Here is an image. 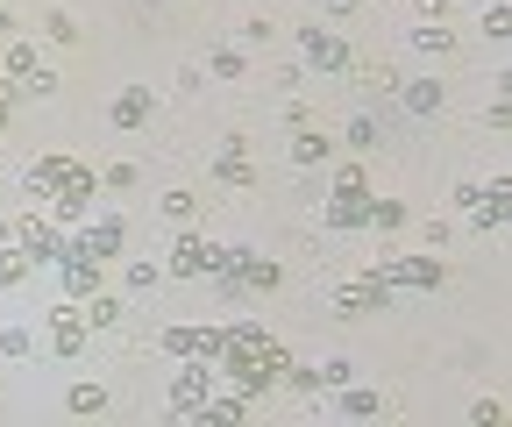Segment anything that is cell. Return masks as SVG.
<instances>
[{
  "label": "cell",
  "mask_w": 512,
  "mask_h": 427,
  "mask_svg": "<svg viewBox=\"0 0 512 427\" xmlns=\"http://www.w3.org/2000/svg\"><path fill=\"white\" fill-rule=\"evenodd\" d=\"M342 413H349V420H377V413H384V399H377L370 385H349V392H342Z\"/></svg>",
  "instance_id": "7402d4cb"
},
{
  "label": "cell",
  "mask_w": 512,
  "mask_h": 427,
  "mask_svg": "<svg viewBox=\"0 0 512 427\" xmlns=\"http://www.w3.org/2000/svg\"><path fill=\"white\" fill-rule=\"evenodd\" d=\"M100 178H107V186H114V193H128V186H136V178H143V164H107Z\"/></svg>",
  "instance_id": "836d02e7"
},
{
  "label": "cell",
  "mask_w": 512,
  "mask_h": 427,
  "mask_svg": "<svg viewBox=\"0 0 512 427\" xmlns=\"http://www.w3.org/2000/svg\"><path fill=\"white\" fill-rule=\"evenodd\" d=\"M242 72H249L242 50H214V79H242Z\"/></svg>",
  "instance_id": "d6a6232c"
},
{
  "label": "cell",
  "mask_w": 512,
  "mask_h": 427,
  "mask_svg": "<svg viewBox=\"0 0 512 427\" xmlns=\"http://www.w3.org/2000/svg\"><path fill=\"white\" fill-rule=\"evenodd\" d=\"M114 129H150V114H157V100L143 93V86H128V93H114Z\"/></svg>",
  "instance_id": "4fadbf2b"
},
{
  "label": "cell",
  "mask_w": 512,
  "mask_h": 427,
  "mask_svg": "<svg viewBox=\"0 0 512 427\" xmlns=\"http://www.w3.org/2000/svg\"><path fill=\"white\" fill-rule=\"evenodd\" d=\"M64 406H72L79 420H93V413H107V392H100V385H72V392H64Z\"/></svg>",
  "instance_id": "d4e9b609"
},
{
  "label": "cell",
  "mask_w": 512,
  "mask_h": 427,
  "mask_svg": "<svg viewBox=\"0 0 512 427\" xmlns=\"http://www.w3.org/2000/svg\"><path fill=\"white\" fill-rule=\"evenodd\" d=\"M15 235H22V257H29V264H57V250H64V235H57L50 221H36V214L15 221Z\"/></svg>",
  "instance_id": "30bf717a"
},
{
  "label": "cell",
  "mask_w": 512,
  "mask_h": 427,
  "mask_svg": "<svg viewBox=\"0 0 512 427\" xmlns=\"http://www.w3.org/2000/svg\"><path fill=\"white\" fill-rule=\"evenodd\" d=\"M299 50H306L313 72H349V57H356L342 36H320V29H299Z\"/></svg>",
  "instance_id": "ba28073f"
},
{
  "label": "cell",
  "mask_w": 512,
  "mask_h": 427,
  "mask_svg": "<svg viewBox=\"0 0 512 427\" xmlns=\"http://www.w3.org/2000/svg\"><path fill=\"white\" fill-rule=\"evenodd\" d=\"M399 93H406V107H413V114H427V121L441 114V86H434V79H413V86H399Z\"/></svg>",
  "instance_id": "44dd1931"
},
{
  "label": "cell",
  "mask_w": 512,
  "mask_h": 427,
  "mask_svg": "<svg viewBox=\"0 0 512 427\" xmlns=\"http://www.w3.org/2000/svg\"><path fill=\"white\" fill-rule=\"evenodd\" d=\"M363 214H370V200H328V214H320V221H328V228H363Z\"/></svg>",
  "instance_id": "ffe728a7"
},
{
  "label": "cell",
  "mask_w": 512,
  "mask_h": 427,
  "mask_svg": "<svg viewBox=\"0 0 512 427\" xmlns=\"http://www.w3.org/2000/svg\"><path fill=\"white\" fill-rule=\"evenodd\" d=\"M356 86H363V93H392V86H399V72H392V65H363V72H356Z\"/></svg>",
  "instance_id": "f546056e"
},
{
  "label": "cell",
  "mask_w": 512,
  "mask_h": 427,
  "mask_svg": "<svg viewBox=\"0 0 512 427\" xmlns=\"http://www.w3.org/2000/svg\"><path fill=\"white\" fill-rule=\"evenodd\" d=\"M128 292H157L164 285V264H150V257H136V264H128V278H121Z\"/></svg>",
  "instance_id": "83f0119b"
},
{
  "label": "cell",
  "mask_w": 512,
  "mask_h": 427,
  "mask_svg": "<svg viewBox=\"0 0 512 427\" xmlns=\"http://www.w3.org/2000/svg\"><path fill=\"white\" fill-rule=\"evenodd\" d=\"M36 57H43L36 43H15V50H0V65H8V79H15L22 93H50V86H57V72H50V65H36Z\"/></svg>",
  "instance_id": "5b68a950"
},
{
  "label": "cell",
  "mask_w": 512,
  "mask_h": 427,
  "mask_svg": "<svg viewBox=\"0 0 512 427\" xmlns=\"http://www.w3.org/2000/svg\"><path fill=\"white\" fill-rule=\"evenodd\" d=\"M335 193H342V200H370V171H363V164H342V171H335Z\"/></svg>",
  "instance_id": "484cf974"
},
{
  "label": "cell",
  "mask_w": 512,
  "mask_h": 427,
  "mask_svg": "<svg viewBox=\"0 0 512 427\" xmlns=\"http://www.w3.org/2000/svg\"><path fill=\"white\" fill-rule=\"evenodd\" d=\"M8 121H15V93H0V129H8Z\"/></svg>",
  "instance_id": "74e56055"
},
{
  "label": "cell",
  "mask_w": 512,
  "mask_h": 427,
  "mask_svg": "<svg viewBox=\"0 0 512 427\" xmlns=\"http://www.w3.org/2000/svg\"><path fill=\"white\" fill-rule=\"evenodd\" d=\"M214 178H221V186H249V178H256V164H249V150H242V136H228V150H221V164H214Z\"/></svg>",
  "instance_id": "ac0fdd59"
},
{
  "label": "cell",
  "mask_w": 512,
  "mask_h": 427,
  "mask_svg": "<svg viewBox=\"0 0 512 427\" xmlns=\"http://www.w3.org/2000/svg\"><path fill=\"white\" fill-rule=\"evenodd\" d=\"M370 278H384V285H413V292H434L441 285V257L427 250V257H384Z\"/></svg>",
  "instance_id": "277c9868"
},
{
  "label": "cell",
  "mask_w": 512,
  "mask_h": 427,
  "mask_svg": "<svg viewBox=\"0 0 512 427\" xmlns=\"http://www.w3.org/2000/svg\"><path fill=\"white\" fill-rule=\"evenodd\" d=\"M192 214H200V193L171 186V193H164V221H192Z\"/></svg>",
  "instance_id": "f1b7e54d"
},
{
  "label": "cell",
  "mask_w": 512,
  "mask_h": 427,
  "mask_svg": "<svg viewBox=\"0 0 512 427\" xmlns=\"http://www.w3.org/2000/svg\"><path fill=\"white\" fill-rule=\"evenodd\" d=\"M200 406H207V363H192V371L171 385V413H178V420H192Z\"/></svg>",
  "instance_id": "5bb4252c"
},
{
  "label": "cell",
  "mask_w": 512,
  "mask_h": 427,
  "mask_svg": "<svg viewBox=\"0 0 512 427\" xmlns=\"http://www.w3.org/2000/svg\"><path fill=\"white\" fill-rule=\"evenodd\" d=\"M221 356H228V363H278V371H285V342L264 335V328H235V335H221Z\"/></svg>",
  "instance_id": "3957f363"
},
{
  "label": "cell",
  "mask_w": 512,
  "mask_h": 427,
  "mask_svg": "<svg viewBox=\"0 0 512 427\" xmlns=\"http://www.w3.org/2000/svg\"><path fill=\"white\" fill-rule=\"evenodd\" d=\"M22 186H29V200H50V193H64V186H93V171H86L79 157H36Z\"/></svg>",
  "instance_id": "7a4b0ae2"
},
{
  "label": "cell",
  "mask_w": 512,
  "mask_h": 427,
  "mask_svg": "<svg viewBox=\"0 0 512 427\" xmlns=\"http://www.w3.org/2000/svg\"><path fill=\"white\" fill-rule=\"evenodd\" d=\"M384 292H392V285H384V278H363V285H342V292L328 299V307H335L342 321H356V314H370V307H384Z\"/></svg>",
  "instance_id": "8fae6325"
},
{
  "label": "cell",
  "mask_w": 512,
  "mask_h": 427,
  "mask_svg": "<svg viewBox=\"0 0 512 427\" xmlns=\"http://www.w3.org/2000/svg\"><path fill=\"white\" fill-rule=\"evenodd\" d=\"M57 285H64V299H72V307L100 292V257L79 250V235H64V250H57Z\"/></svg>",
  "instance_id": "6da1fadb"
},
{
  "label": "cell",
  "mask_w": 512,
  "mask_h": 427,
  "mask_svg": "<svg viewBox=\"0 0 512 427\" xmlns=\"http://www.w3.org/2000/svg\"><path fill=\"white\" fill-rule=\"evenodd\" d=\"M50 349H57V356H79V349H86V321H79V307H57V314H50Z\"/></svg>",
  "instance_id": "9a60e30c"
},
{
  "label": "cell",
  "mask_w": 512,
  "mask_h": 427,
  "mask_svg": "<svg viewBox=\"0 0 512 427\" xmlns=\"http://www.w3.org/2000/svg\"><path fill=\"white\" fill-rule=\"evenodd\" d=\"M79 250H86V257H100V264H107V257H121V250H128V221H121V214L93 221V228L79 235Z\"/></svg>",
  "instance_id": "9c48e42d"
},
{
  "label": "cell",
  "mask_w": 512,
  "mask_h": 427,
  "mask_svg": "<svg viewBox=\"0 0 512 427\" xmlns=\"http://www.w3.org/2000/svg\"><path fill=\"white\" fill-rule=\"evenodd\" d=\"M192 420H214V427H235V420H249V399H242V392H235V399H214V392H207V406L192 413Z\"/></svg>",
  "instance_id": "d6986e66"
},
{
  "label": "cell",
  "mask_w": 512,
  "mask_h": 427,
  "mask_svg": "<svg viewBox=\"0 0 512 427\" xmlns=\"http://www.w3.org/2000/svg\"><path fill=\"white\" fill-rule=\"evenodd\" d=\"M207 250H214V242L185 228V235L171 242V271H178V278H207Z\"/></svg>",
  "instance_id": "7c38bea8"
},
{
  "label": "cell",
  "mask_w": 512,
  "mask_h": 427,
  "mask_svg": "<svg viewBox=\"0 0 512 427\" xmlns=\"http://www.w3.org/2000/svg\"><path fill=\"white\" fill-rule=\"evenodd\" d=\"M505 207H512V186H505V178H491V193L470 207V228H505Z\"/></svg>",
  "instance_id": "2e32d148"
},
{
  "label": "cell",
  "mask_w": 512,
  "mask_h": 427,
  "mask_svg": "<svg viewBox=\"0 0 512 427\" xmlns=\"http://www.w3.org/2000/svg\"><path fill=\"white\" fill-rule=\"evenodd\" d=\"M406 221V200H370V214H363V228H377V235H392Z\"/></svg>",
  "instance_id": "603a6c76"
},
{
  "label": "cell",
  "mask_w": 512,
  "mask_h": 427,
  "mask_svg": "<svg viewBox=\"0 0 512 427\" xmlns=\"http://www.w3.org/2000/svg\"><path fill=\"white\" fill-rule=\"evenodd\" d=\"M470 420H484V427H498V420H505V399H477V406H470Z\"/></svg>",
  "instance_id": "d590c367"
},
{
  "label": "cell",
  "mask_w": 512,
  "mask_h": 427,
  "mask_svg": "<svg viewBox=\"0 0 512 427\" xmlns=\"http://www.w3.org/2000/svg\"><path fill=\"white\" fill-rule=\"evenodd\" d=\"M157 349H164V356H185V363H214V356H221V335H214V328H164Z\"/></svg>",
  "instance_id": "8992f818"
},
{
  "label": "cell",
  "mask_w": 512,
  "mask_h": 427,
  "mask_svg": "<svg viewBox=\"0 0 512 427\" xmlns=\"http://www.w3.org/2000/svg\"><path fill=\"white\" fill-rule=\"evenodd\" d=\"M0 349H8V356H29L36 342H29V328H8V335H0Z\"/></svg>",
  "instance_id": "8d00e7d4"
},
{
  "label": "cell",
  "mask_w": 512,
  "mask_h": 427,
  "mask_svg": "<svg viewBox=\"0 0 512 427\" xmlns=\"http://www.w3.org/2000/svg\"><path fill=\"white\" fill-rule=\"evenodd\" d=\"M29 271H36V264H29L22 250H0V285H22Z\"/></svg>",
  "instance_id": "1f68e13d"
},
{
  "label": "cell",
  "mask_w": 512,
  "mask_h": 427,
  "mask_svg": "<svg viewBox=\"0 0 512 427\" xmlns=\"http://www.w3.org/2000/svg\"><path fill=\"white\" fill-rule=\"evenodd\" d=\"M349 143H356V150H370V143H377V121H370V114H356V121H349Z\"/></svg>",
  "instance_id": "e575fe53"
},
{
  "label": "cell",
  "mask_w": 512,
  "mask_h": 427,
  "mask_svg": "<svg viewBox=\"0 0 512 427\" xmlns=\"http://www.w3.org/2000/svg\"><path fill=\"white\" fill-rule=\"evenodd\" d=\"M79 307H86V314H79L86 328H114V321H121V307H114V299H107V292H93V299H79Z\"/></svg>",
  "instance_id": "4316f807"
},
{
  "label": "cell",
  "mask_w": 512,
  "mask_h": 427,
  "mask_svg": "<svg viewBox=\"0 0 512 427\" xmlns=\"http://www.w3.org/2000/svg\"><path fill=\"white\" fill-rule=\"evenodd\" d=\"M8 235H15V221H0V250H8Z\"/></svg>",
  "instance_id": "f35d334b"
},
{
  "label": "cell",
  "mask_w": 512,
  "mask_h": 427,
  "mask_svg": "<svg viewBox=\"0 0 512 427\" xmlns=\"http://www.w3.org/2000/svg\"><path fill=\"white\" fill-rule=\"evenodd\" d=\"M413 50H420V57H448V50H456V36H448L441 22H427V29H413Z\"/></svg>",
  "instance_id": "cb8c5ba5"
},
{
  "label": "cell",
  "mask_w": 512,
  "mask_h": 427,
  "mask_svg": "<svg viewBox=\"0 0 512 427\" xmlns=\"http://www.w3.org/2000/svg\"><path fill=\"white\" fill-rule=\"evenodd\" d=\"M484 36H491V43L512 36V8H505V0H491V8H484Z\"/></svg>",
  "instance_id": "4dcf8cb0"
},
{
  "label": "cell",
  "mask_w": 512,
  "mask_h": 427,
  "mask_svg": "<svg viewBox=\"0 0 512 427\" xmlns=\"http://www.w3.org/2000/svg\"><path fill=\"white\" fill-rule=\"evenodd\" d=\"M249 292H278V264L256 257V250H242L235 257V278H228V299H249Z\"/></svg>",
  "instance_id": "52a82bcc"
},
{
  "label": "cell",
  "mask_w": 512,
  "mask_h": 427,
  "mask_svg": "<svg viewBox=\"0 0 512 427\" xmlns=\"http://www.w3.org/2000/svg\"><path fill=\"white\" fill-rule=\"evenodd\" d=\"M328 150H335V143H328V129H313V121H306V129H292V164H306V171H313V164H328Z\"/></svg>",
  "instance_id": "e0dca14e"
}]
</instances>
